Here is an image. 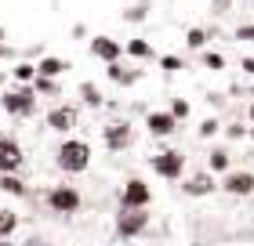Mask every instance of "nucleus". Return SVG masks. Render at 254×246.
Listing matches in <instances>:
<instances>
[{
    "mask_svg": "<svg viewBox=\"0 0 254 246\" xmlns=\"http://www.w3.org/2000/svg\"><path fill=\"white\" fill-rule=\"evenodd\" d=\"M55 156H59V167L65 174H80V170H87V163H91V145L73 138V142H62Z\"/></svg>",
    "mask_w": 254,
    "mask_h": 246,
    "instance_id": "nucleus-1",
    "label": "nucleus"
},
{
    "mask_svg": "<svg viewBox=\"0 0 254 246\" xmlns=\"http://www.w3.org/2000/svg\"><path fill=\"white\" fill-rule=\"evenodd\" d=\"M48 206L55 214H73V210H80V192L73 185H55L48 192Z\"/></svg>",
    "mask_w": 254,
    "mask_h": 246,
    "instance_id": "nucleus-2",
    "label": "nucleus"
},
{
    "mask_svg": "<svg viewBox=\"0 0 254 246\" xmlns=\"http://www.w3.org/2000/svg\"><path fill=\"white\" fill-rule=\"evenodd\" d=\"M149 199H153V192H149V185H145V181H138V178H131V181L124 185V192H120L124 210H145V206H149Z\"/></svg>",
    "mask_w": 254,
    "mask_h": 246,
    "instance_id": "nucleus-3",
    "label": "nucleus"
},
{
    "mask_svg": "<svg viewBox=\"0 0 254 246\" xmlns=\"http://www.w3.org/2000/svg\"><path fill=\"white\" fill-rule=\"evenodd\" d=\"M0 101H4V109H7L11 116H29L33 109H37V95L26 91V87H22V91H7Z\"/></svg>",
    "mask_w": 254,
    "mask_h": 246,
    "instance_id": "nucleus-4",
    "label": "nucleus"
},
{
    "mask_svg": "<svg viewBox=\"0 0 254 246\" xmlns=\"http://www.w3.org/2000/svg\"><path fill=\"white\" fill-rule=\"evenodd\" d=\"M22 145L15 142V138H0V174H15L22 170Z\"/></svg>",
    "mask_w": 254,
    "mask_h": 246,
    "instance_id": "nucleus-5",
    "label": "nucleus"
},
{
    "mask_svg": "<svg viewBox=\"0 0 254 246\" xmlns=\"http://www.w3.org/2000/svg\"><path fill=\"white\" fill-rule=\"evenodd\" d=\"M182 167H186V156L182 152H160V156H153V170L160 174V178H182Z\"/></svg>",
    "mask_w": 254,
    "mask_h": 246,
    "instance_id": "nucleus-6",
    "label": "nucleus"
},
{
    "mask_svg": "<svg viewBox=\"0 0 254 246\" xmlns=\"http://www.w3.org/2000/svg\"><path fill=\"white\" fill-rule=\"evenodd\" d=\"M145 225H149L145 210H124L120 221H117V232L120 236H138V232H145Z\"/></svg>",
    "mask_w": 254,
    "mask_h": 246,
    "instance_id": "nucleus-7",
    "label": "nucleus"
},
{
    "mask_svg": "<svg viewBox=\"0 0 254 246\" xmlns=\"http://www.w3.org/2000/svg\"><path fill=\"white\" fill-rule=\"evenodd\" d=\"M91 54L113 65V62L120 58V44H117V40H109V37H95V40H91Z\"/></svg>",
    "mask_w": 254,
    "mask_h": 246,
    "instance_id": "nucleus-8",
    "label": "nucleus"
},
{
    "mask_svg": "<svg viewBox=\"0 0 254 246\" xmlns=\"http://www.w3.org/2000/svg\"><path fill=\"white\" fill-rule=\"evenodd\" d=\"M106 145L109 148H127L131 145V127L127 123H109L106 127Z\"/></svg>",
    "mask_w": 254,
    "mask_h": 246,
    "instance_id": "nucleus-9",
    "label": "nucleus"
},
{
    "mask_svg": "<svg viewBox=\"0 0 254 246\" xmlns=\"http://www.w3.org/2000/svg\"><path fill=\"white\" fill-rule=\"evenodd\" d=\"M73 123H76V109H69V105L48 112V127H51V131H69Z\"/></svg>",
    "mask_w": 254,
    "mask_h": 246,
    "instance_id": "nucleus-10",
    "label": "nucleus"
},
{
    "mask_svg": "<svg viewBox=\"0 0 254 246\" xmlns=\"http://www.w3.org/2000/svg\"><path fill=\"white\" fill-rule=\"evenodd\" d=\"M145 127H149V131H153L156 138H164V134L175 131V116H171V112H149Z\"/></svg>",
    "mask_w": 254,
    "mask_h": 246,
    "instance_id": "nucleus-11",
    "label": "nucleus"
},
{
    "mask_svg": "<svg viewBox=\"0 0 254 246\" xmlns=\"http://www.w3.org/2000/svg\"><path fill=\"white\" fill-rule=\"evenodd\" d=\"M225 192L247 196V192H254V178H251V174H229V178H225Z\"/></svg>",
    "mask_w": 254,
    "mask_h": 246,
    "instance_id": "nucleus-12",
    "label": "nucleus"
},
{
    "mask_svg": "<svg viewBox=\"0 0 254 246\" xmlns=\"http://www.w3.org/2000/svg\"><path fill=\"white\" fill-rule=\"evenodd\" d=\"M69 69V62H62V58H44V62L37 65V73L44 76V80H55L59 73H65Z\"/></svg>",
    "mask_w": 254,
    "mask_h": 246,
    "instance_id": "nucleus-13",
    "label": "nucleus"
},
{
    "mask_svg": "<svg viewBox=\"0 0 254 246\" xmlns=\"http://www.w3.org/2000/svg\"><path fill=\"white\" fill-rule=\"evenodd\" d=\"M211 189H214V181L207 178V174H200V178H192V181L186 185V192H189V196H203V192H211Z\"/></svg>",
    "mask_w": 254,
    "mask_h": 246,
    "instance_id": "nucleus-14",
    "label": "nucleus"
},
{
    "mask_svg": "<svg viewBox=\"0 0 254 246\" xmlns=\"http://www.w3.org/2000/svg\"><path fill=\"white\" fill-rule=\"evenodd\" d=\"M15 228H18V214H11V210H0V239H7Z\"/></svg>",
    "mask_w": 254,
    "mask_h": 246,
    "instance_id": "nucleus-15",
    "label": "nucleus"
},
{
    "mask_svg": "<svg viewBox=\"0 0 254 246\" xmlns=\"http://www.w3.org/2000/svg\"><path fill=\"white\" fill-rule=\"evenodd\" d=\"M0 189L11 192V196H26V185H22L15 174H4V178H0Z\"/></svg>",
    "mask_w": 254,
    "mask_h": 246,
    "instance_id": "nucleus-16",
    "label": "nucleus"
},
{
    "mask_svg": "<svg viewBox=\"0 0 254 246\" xmlns=\"http://www.w3.org/2000/svg\"><path fill=\"white\" fill-rule=\"evenodd\" d=\"M33 76H37V65H29V62H18L15 65V80H18V84H29Z\"/></svg>",
    "mask_w": 254,
    "mask_h": 246,
    "instance_id": "nucleus-17",
    "label": "nucleus"
},
{
    "mask_svg": "<svg viewBox=\"0 0 254 246\" xmlns=\"http://www.w3.org/2000/svg\"><path fill=\"white\" fill-rule=\"evenodd\" d=\"M127 51H131L134 58H149V54H153V48H149L145 40H131V44H127Z\"/></svg>",
    "mask_w": 254,
    "mask_h": 246,
    "instance_id": "nucleus-18",
    "label": "nucleus"
},
{
    "mask_svg": "<svg viewBox=\"0 0 254 246\" xmlns=\"http://www.w3.org/2000/svg\"><path fill=\"white\" fill-rule=\"evenodd\" d=\"M37 91H40V95H55V91H59V87H55V80H37Z\"/></svg>",
    "mask_w": 254,
    "mask_h": 246,
    "instance_id": "nucleus-19",
    "label": "nucleus"
},
{
    "mask_svg": "<svg viewBox=\"0 0 254 246\" xmlns=\"http://www.w3.org/2000/svg\"><path fill=\"white\" fill-rule=\"evenodd\" d=\"M211 167H214V170H225V167H229V156H225V152H214V156H211Z\"/></svg>",
    "mask_w": 254,
    "mask_h": 246,
    "instance_id": "nucleus-20",
    "label": "nucleus"
},
{
    "mask_svg": "<svg viewBox=\"0 0 254 246\" xmlns=\"http://www.w3.org/2000/svg\"><path fill=\"white\" fill-rule=\"evenodd\" d=\"M80 91H84V101H91V105H98V101H102V98H98V91L91 87V84H84Z\"/></svg>",
    "mask_w": 254,
    "mask_h": 246,
    "instance_id": "nucleus-21",
    "label": "nucleus"
},
{
    "mask_svg": "<svg viewBox=\"0 0 254 246\" xmlns=\"http://www.w3.org/2000/svg\"><path fill=\"white\" fill-rule=\"evenodd\" d=\"M189 48H203V33L200 29H189Z\"/></svg>",
    "mask_w": 254,
    "mask_h": 246,
    "instance_id": "nucleus-22",
    "label": "nucleus"
},
{
    "mask_svg": "<svg viewBox=\"0 0 254 246\" xmlns=\"http://www.w3.org/2000/svg\"><path fill=\"white\" fill-rule=\"evenodd\" d=\"M186 112H189L186 101H175V105H171V116H175V120H178V116H186Z\"/></svg>",
    "mask_w": 254,
    "mask_h": 246,
    "instance_id": "nucleus-23",
    "label": "nucleus"
},
{
    "mask_svg": "<svg viewBox=\"0 0 254 246\" xmlns=\"http://www.w3.org/2000/svg\"><path fill=\"white\" fill-rule=\"evenodd\" d=\"M160 65H164V69H182V62H178V58H171V54L160 58Z\"/></svg>",
    "mask_w": 254,
    "mask_h": 246,
    "instance_id": "nucleus-24",
    "label": "nucleus"
},
{
    "mask_svg": "<svg viewBox=\"0 0 254 246\" xmlns=\"http://www.w3.org/2000/svg\"><path fill=\"white\" fill-rule=\"evenodd\" d=\"M236 37H240V40H251V44H254V26H244V29L236 33Z\"/></svg>",
    "mask_w": 254,
    "mask_h": 246,
    "instance_id": "nucleus-25",
    "label": "nucleus"
},
{
    "mask_svg": "<svg viewBox=\"0 0 254 246\" xmlns=\"http://www.w3.org/2000/svg\"><path fill=\"white\" fill-rule=\"evenodd\" d=\"M218 131V123L214 120H203V127H200V134H214Z\"/></svg>",
    "mask_w": 254,
    "mask_h": 246,
    "instance_id": "nucleus-26",
    "label": "nucleus"
},
{
    "mask_svg": "<svg viewBox=\"0 0 254 246\" xmlns=\"http://www.w3.org/2000/svg\"><path fill=\"white\" fill-rule=\"evenodd\" d=\"M207 65H211V69H222V54H207Z\"/></svg>",
    "mask_w": 254,
    "mask_h": 246,
    "instance_id": "nucleus-27",
    "label": "nucleus"
},
{
    "mask_svg": "<svg viewBox=\"0 0 254 246\" xmlns=\"http://www.w3.org/2000/svg\"><path fill=\"white\" fill-rule=\"evenodd\" d=\"M0 40H4V26H0Z\"/></svg>",
    "mask_w": 254,
    "mask_h": 246,
    "instance_id": "nucleus-28",
    "label": "nucleus"
},
{
    "mask_svg": "<svg viewBox=\"0 0 254 246\" xmlns=\"http://www.w3.org/2000/svg\"><path fill=\"white\" fill-rule=\"evenodd\" d=\"M251 120H254V105H251Z\"/></svg>",
    "mask_w": 254,
    "mask_h": 246,
    "instance_id": "nucleus-29",
    "label": "nucleus"
},
{
    "mask_svg": "<svg viewBox=\"0 0 254 246\" xmlns=\"http://www.w3.org/2000/svg\"><path fill=\"white\" fill-rule=\"evenodd\" d=\"M0 246H11V243H0Z\"/></svg>",
    "mask_w": 254,
    "mask_h": 246,
    "instance_id": "nucleus-30",
    "label": "nucleus"
},
{
    "mask_svg": "<svg viewBox=\"0 0 254 246\" xmlns=\"http://www.w3.org/2000/svg\"><path fill=\"white\" fill-rule=\"evenodd\" d=\"M0 54H4V48H0Z\"/></svg>",
    "mask_w": 254,
    "mask_h": 246,
    "instance_id": "nucleus-31",
    "label": "nucleus"
}]
</instances>
